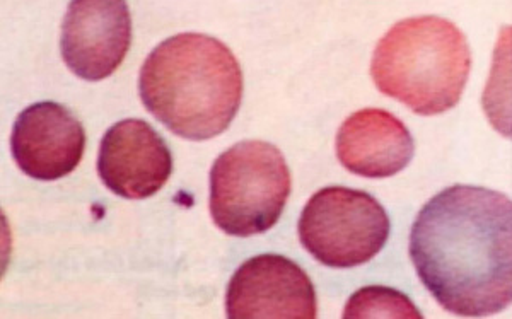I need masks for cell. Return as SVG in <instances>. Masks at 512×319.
<instances>
[{
	"mask_svg": "<svg viewBox=\"0 0 512 319\" xmlns=\"http://www.w3.org/2000/svg\"><path fill=\"white\" fill-rule=\"evenodd\" d=\"M470 69L472 53L465 35L437 16L396 23L379 40L371 62L379 91L422 116L453 110Z\"/></svg>",
	"mask_w": 512,
	"mask_h": 319,
	"instance_id": "obj_3",
	"label": "cell"
},
{
	"mask_svg": "<svg viewBox=\"0 0 512 319\" xmlns=\"http://www.w3.org/2000/svg\"><path fill=\"white\" fill-rule=\"evenodd\" d=\"M482 106L490 125L512 140V26L502 29L495 43Z\"/></svg>",
	"mask_w": 512,
	"mask_h": 319,
	"instance_id": "obj_11",
	"label": "cell"
},
{
	"mask_svg": "<svg viewBox=\"0 0 512 319\" xmlns=\"http://www.w3.org/2000/svg\"><path fill=\"white\" fill-rule=\"evenodd\" d=\"M226 314L229 319H315V287L286 256H255L227 285Z\"/></svg>",
	"mask_w": 512,
	"mask_h": 319,
	"instance_id": "obj_6",
	"label": "cell"
},
{
	"mask_svg": "<svg viewBox=\"0 0 512 319\" xmlns=\"http://www.w3.org/2000/svg\"><path fill=\"white\" fill-rule=\"evenodd\" d=\"M337 157L362 178H391L407 168L415 144L400 118L378 108L355 111L338 128Z\"/></svg>",
	"mask_w": 512,
	"mask_h": 319,
	"instance_id": "obj_10",
	"label": "cell"
},
{
	"mask_svg": "<svg viewBox=\"0 0 512 319\" xmlns=\"http://www.w3.org/2000/svg\"><path fill=\"white\" fill-rule=\"evenodd\" d=\"M408 253L448 313H501L512 304L511 198L482 186H449L420 210Z\"/></svg>",
	"mask_w": 512,
	"mask_h": 319,
	"instance_id": "obj_1",
	"label": "cell"
},
{
	"mask_svg": "<svg viewBox=\"0 0 512 319\" xmlns=\"http://www.w3.org/2000/svg\"><path fill=\"white\" fill-rule=\"evenodd\" d=\"M132 43L127 0H70L60 50L84 81H103L122 65Z\"/></svg>",
	"mask_w": 512,
	"mask_h": 319,
	"instance_id": "obj_7",
	"label": "cell"
},
{
	"mask_svg": "<svg viewBox=\"0 0 512 319\" xmlns=\"http://www.w3.org/2000/svg\"><path fill=\"white\" fill-rule=\"evenodd\" d=\"M390 217L369 193L345 186L316 192L299 219V239L326 267L352 268L373 260L390 238Z\"/></svg>",
	"mask_w": 512,
	"mask_h": 319,
	"instance_id": "obj_5",
	"label": "cell"
},
{
	"mask_svg": "<svg viewBox=\"0 0 512 319\" xmlns=\"http://www.w3.org/2000/svg\"><path fill=\"white\" fill-rule=\"evenodd\" d=\"M146 110L181 139H214L233 123L243 98V72L217 38L181 33L161 41L140 69Z\"/></svg>",
	"mask_w": 512,
	"mask_h": 319,
	"instance_id": "obj_2",
	"label": "cell"
},
{
	"mask_svg": "<svg viewBox=\"0 0 512 319\" xmlns=\"http://www.w3.org/2000/svg\"><path fill=\"white\" fill-rule=\"evenodd\" d=\"M291 186V169L274 144L243 140L210 169L212 221L236 238L263 234L279 222Z\"/></svg>",
	"mask_w": 512,
	"mask_h": 319,
	"instance_id": "obj_4",
	"label": "cell"
},
{
	"mask_svg": "<svg viewBox=\"0 0 512 319\" xmlns=\"http://www.w3.org/2000/svg\"><path fill=\"white\" fill-rule=\"evenodd\" d=\"M98 173L106 188L118 197L144 200L168 183L173 156L149 123L128 118L108 128L101 140Z\"/></svg>",
	"mask_w": 512,
	"mask_h": 319,
	"instance_id": "obj_8",
	"label": "cell"
},
{
	"mask_svg": "<svg viewBox=\"0 0 512 319\" xmlns=\"http://www.w3.org/2000/svg\"><path fill=\"white\" fill-rule=\"evenodd\" d=\"M344 318H422L407 296L386 287L357 290L345 306Z\"/></svg>",
	"mask_w": 512,
	"mask_h": 319,
	"instance_id": "obj_12",
	"label": "cell"
},
{
	"mask_svg": "<svg viewBox=\"0 0 512 319\" xmlns=\"http://www.w3.org/2000/svg\"><path fill=\"white\" fill-rule=\"evenodd\" d=\"M86 130L72 111L53 101L21 111L12 127L11 152L24 174L40 181L65 178L81 163Z\"/></svg>",
	"mask_w": 512,
	"mask_h": 319,
	"instance_id": "obj_9",
	"label": "cell"
}]
</instances>
